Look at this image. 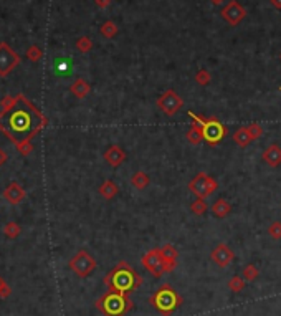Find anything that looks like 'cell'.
I'll use <instances>...</instances> for the list:
<instances>
[{
  "instance_id": "cell-1",
  "label": "cell",
  "mask_w": 281,
  "mask_h": 316,
  "mask_svg": "<svg viewBox=\"0 0 281 316\" xmlns=\"http://www.w3.org/2000/svg\"><path fill=\"white\" fill-rule=\"evenodd\" d=\"M48 124L43 113L23 94L5 96L0 101V131L12 143L33 139Z\"/></svg>"
},
{
  "instance_id": "cell-2",
  "label": "cell",
  "mask_w": 281,
  "mask_h": 316,
  "mask_svg": "<svg viewBox=\"0 0 281 316\" xmlns=\"http://www.w3.org/2000/svg\"><path fill=\"white\" fill-rule=\"evenodd\" d=\"M104 285L110 292L129 295L136 292L142 285V277L134 270L128 261H119L114 268L104 277Z\"/></svg>"
},
{
  "instance_id": "cell-3",
  "label": "cell",
  "mask_w": 281,
  "mask_h": 316,
  "mask_svg": "<svg viewBox=\"0 0 281 316\" xmlns=\"http://www.w3.org/2000/svg\"><path fill=\"white\" fill-rule=\"evenodd\" d=\"M94 305L104 316H126L132 310L134 303L129 298V295L108 290V293H104Z\"/></svg>"
},
{
  "instance_id": "cell-4",
  "label": "cell",
  "mask_w": 281,
  "mask_h": 316,
  "mask_svg": "<svg viewBox=\"0 0 281 316\" xmlns=\"http://www.w3.org/2000/svg\"><path fill=\"white\" fill-rule=\"evenodd\" d=\"M149 303L154 306V310L162 316H170L174 311H177L182 305V297L175 292L174 286L164 283L157 292L149 298Z\"/></svg>"
},
{
  "instance_id": "cell-5",
  "label": "cell",
  "mask_w": 281,
  "mask_h": 316,
  "mask_svg": "<svg viewBox=\"0 0 281 316\" xmlns=\"http://www.w3.org/2000/svg\"><path fill=\"white\" fill-rule=\"evenodd\" d=\"M188 116H190L192 123L199 124V126L202 128L204 139L207 141L210 146H215V144H219L220 141L226 136V128L217 118L205 119L204 116L195 114L194 111H188Z\"/></svg>"
},
{
  "instance_id": "cell-6",
  "label": "cell",
  "mask_w": 281,
  "mask_h": 316,
  "mask_svg": "<svg viewBox=\"0 0 281 316\" xmlns=\"http://www.w3.org/2000/svg\"><path fill=\"white\" fill-rule=\"evenodd\" d=\"M188 189L194 192L199 199H205L219 189V182L205 172H199L197 176L188 182Z\"/></svg>"
},
{
  "instance_id": "cell-7",
  "label": "cell",
  "mask_w": 281,
  "mask_h": 316,
  "mask_svg": "<svg viewBox=\"0 0 281 316\" xmlns=\"http://www.w3.org/2000/svg\"><path fill=\"white\" fill-rule=\"evenodd\" d=\"M68 265L75 275H78L79 278H86L94 272L98 263H96V260L86 250H79L76 255L70 260Z\"/></svg>"
},
{
  "instance_id": "cell-8",
  "label": "cell",
  "mask_w": 281,
  "mask_h": 316,
  "mask_svg": "<svg viewBox=\"0 0 281 316\" xmlns=\"http://www.w3.org/2000/svg\"><path fill=\"white\" fill-rule=\"evenodd\" d=\"M184 106V99L179 96L177 91L167 90L161 96L157 98V108L162 111L166 116H174L177 114Z\"/></svg>"
},
{
  "instance_id": "cell-9",
  "label": "cell",
  "mask_w": 281,
  "mask_h": 316,
  "mask_svg": "<svg viewBox=\"0 0 281 316\" xmlns=\"http://www.w3.org/2000/svg\"><path fill=\"white\" fill-rule=\"evenodd\" d=\"M20 63V56L12 50L5 41H0V76H8L14 68Z\"/></svg>"
},
{
  "instance_id": "cell-10",
  "label": "cell",
  "mask_w": 281,
  "mask_h": 316,
  "mask_svg": "<svg viewBox=\"0 0 281 316\" xmlns=\"http://www.w3.org/2000/svg\"><path fill=\"white\" fill-rule=\"evenodd\" d=\"M220 14H222V19H224L230 27H237L242 20H245L246 8L243 7L240 2H237V0H230V2L222 8Z\"/></svg>"
},
{
  "instance_id": "cell-11",
  "label": "cell",
  "mask_w": 281,
  "mask_h": 316,
  "mask_svg": "<svg viewBox=\"0 0 281 316\" xmlns=\"http://www.w3.org/2000/svg\"><path fill=\"white\" fill-rule=\"evenodd\" d=\"M141 265L148 270V272L152 273L156 278H161V275H164V272H162L161 248H152V250H149L148 253H144L141 259Z\"/></svg>"
},
{
  "instance_id": "cell-12",
  "label": "cell",
  "mask_w": 281,
  "mask_h": 316,
  "mask_svg": "<svg viewBox=\"0 0 281 316\" xmlns=\"http://www.w3.org/2000/svg\"><path fill=\"white\" fill-rule=\"evenodd\" d=\"M210 259H212L213 263L219 265L220 268H225V267H228V265L235 260V252L226 243H219L212 250Z\"/></svg>"
},
{
  "instance_id": "cell-13",
  "label": "cell",
  "mask_w": 281,
  "mask_h": 316,
  "mask_svg": "<svg viewBox=\"0 0 281 316\" xmlns=\"http://www.w3.org/2000/svg\"><path fill=\"white\" fill-rule=\"evenodd\" d=\"M2 195L8 204H12V205H17V204H20L25 197H27L23 187L20 186L19 182H10V184L5 187Z\"/></svg>"
},
{
  "instance_id": "cell-14",
  "label": "cell",
  "mask_w": 281,
  "mask_h": 316,
  "mask_svg": "<svg viewBox=\"0 0 281 316\" xmlns=\"http://www.w3.org/2000/svg\"><path fill=\"white\" fill-rule=\"evenodd\" d=\"M104 161L111 166V167H119L121 164L126 161V151L121 146L112 144L104 151Z\"/></svg>"
},
{
  "instance_id": "cell-15",
  "label": "cell",
  "mask_w": 281,
  "mask_h": 316,
  "mask_svg": "<svg viewBox=\"0 0 281 316\" xmlns=\"http://www.w3.org/2000/svg\"><path fill=\"white\" fill-rule=\"evenodd\" d=\"M262 159L265 161V164H268L270 167H278L281 164V148L278 144H271L268 146L262 154Z\"/></svg>"
},
{
  "instance_id": "cell-16",
  "label": "cell",
  "mask_w": 281,
  "mask_h": 316,
  "mask_svg": "<svg viewBox=\"0 0 281 316\" xmlns=\"http://www.w3.org/2000/svg\"><path fill=\"white\" fill-rule=\"evenodd\" d=\"M70 91H71V94H73L75 98L85 99L88 94H90L91 86H90V83H88L86 80H83V78H78V80L70 86Z\"/></svg>"
},
{
  "instance_id": "cell-17",
  "label": "cell",
  "mask_w": 281,
  "mask_h": 316,
  "mask_svg": "<svg viewBox=\"0 0 281 316\" xmlns=\"http://www.w3.org/2000/svg\"><path fill=\"white\" fill-rule=\"evenodd\" d=\"M117 192H119V187L114 181H104L101 186H99V195H101L103 199H106V201H111V199H114Z\"/></svg>"
},
{
  "instance_id": "cell-18",
  "label": "cell",
  "mask_w": 281,
  "mask_h": 316,
  "mask_svg": "<svg viewBox=\"0 0 281 316\" xmlns=\"http://www.w3.org/2000/svg\"><path fill=\"white\" fill-rule=\"evenodd\" d=\"M232 212V205H230L228 202L225 201V199H217L215 202H213V205H212V214H213V217H217V219H225L226 215Z\"/></svg>"
},
{
  "instance_id": "cell-19",
  "label": "cell",
  "mask_w": 281,
  "mask_h": 316,
  "mask_svg": "<svg viewBox=\"0 0 281 316\" xmlns=\"http://www.w3.org/2000/svg\"><path fill=\"white\" fill-rule=\"evenodd\" d=\"M251 141H253V139H251V136H250V132H248V128H246V126L238 128V130L233 132V143L237 144V146L246 148L251 143Z\"/></svg>"
},
{
  "instance_id": "cell-20",
  "label": "cell",
  "mask_w": 281,
  "mask_h": 316,
  "mask_svg": "<svg viewBox=\"0 0 281 316\" xmlns=\"http://www.w3.org/2000/svg\"><path fill=\"white\" fill-rule=\"evenodd\" d=\"M186 138H187V141L190 144H200L202 141H205L204 139V132H202V128L199 126V124H195V123H192V126L188 128V131L186 132Z\"/></svg>"
},
{
  "instance_id": "cell-21",
  "label": "cell",
  "mask_w": 281,
  "mask_h": 316,
  "mask_svg": "<svg viewBox=\"0 0 281 316\" xmlns=\"http://www.w3.org/2000/svg\"><path fill=\"white\" fill-rule=\"evenodd\" d=\"M117 32H119V28H117V25L112 22V20H106V22L99 27V33H101V37H104V38H108V40L114 38V37L117 35Z\"/></svg>"
},
{
  "instance_id": "cell-22",
  "label": "cell",
  "mask_w": 281,
  "mask_h": 316,
  "mask_svg": "<svg viewBox=\"0 0 281 316\" xmlns=\"http://www.w3.org/2000/svg\"><path fill=\"white\" fill-rule=\"evenodd\" d=\"M149 182H150L149 176H148L146 172H142V170H137V172L131 177V184L136 187L137 190L146 189V187L149 186Z\"/></svg>"
},
{
  "instance_id": "cell-23",
  "label": "cell",
  "mask_w": 281,
  "mask_h": 316,
  "mask_svg": "<svg viewBox=\"0 0 281 316\" xmlns=\"http://www.w3.org/2000/svg\"><path fill=\"white\" fill-rule=\"evenodd\" d=\"M245 285H246V280L240 275H233L228 281V288L232 290L233 293L243 292V290H245Z\"/></svg>"
},
{
  "instance_id": "cell-24",
  "label": "cell",
  "mask_w": 281,
  "mask_h": 316,
  "mask_svg": "<svg viewBox=\"0 0 281 316\" xmlns=\"http://www.w3.org/2000/svg\"><path fill=\"white\" fill-rule=\"evenodd\" d=\"M20 232H22V228H20L17 222H7L3 225V235L8 237V239H17L20 235Z\"/></svg>"
},
{
  "instance_id": "cell-25",
  "label": "cell",
  "mask_w": 281,
  "mask_h": 316,
  "mask_svg": "<svg viewBox=\"0 0 281 316\" xmlns=\"http://www.w3.org/2000/svg\"><path fill=\"white\" fill-rule=\"evenodd\" d=\"M242 277L245 278L246 281H255L260 277V270L255 267L253 263H248L245 268H243V275Z\"/></svg>"
},
{
  "instance_id": "cell-26",
  "label": "cell",
  "mask_w": 281,
  "mask_h": 316,
  "mask_svg": "<svg viewBox=\"0 0 281 316\" xmlns=\"http://www.w3.org/2000/svg\"><path fill=\"white\" fill-rule=\"evenodd\" d=\"M207 209H208V205H207V202H205V199L197 197L195 201L190 204V210L194 212L195 215H204L205 212H207Z\"/></svg>"
},
{
  "instance_id": "cell-27",
  "label": "cell",
  "mask_w": 281,
  "mask_h": 316,
  "mask_svg": "<svg viewBox=\"0 0 281 316\" xmlns=\"http://www.w3.org/2000/svg\"><path fill=\"white\" fill-rule=\"evenodd\" d=\"M161 253H162V260H177V257H179L177 248L170 243L164 245V247L161 248Z\"/></svg>"
},
{
  "instance_id": "cell-28",
  "label": "cell",
  "mask_w": 281,
  "mask_h": 316,
  "mask_svg": "<svg viewBox=\"0 0 281 316\" xmlns=\"http://www.w3.org/2000/svg\"><path fill=\"white\" fill-rule=\"evenodd\" d=\"M210 81H212V74L208 73L205 68L199 70V72L195 73V83H197V85L207 86V85H210Z\"/></svg>"
},
{
  "instance_id": "cell-29",
  "label": "cell",
  "mask_w": 281,
  "mask_h": 316,
  "mask_svg": "<svg viewBox=\"0 0 281 316\" xmlns=\"http://www.w3.org/2000/svg\"><path fill=\"white\" fill-rule=\"evenodd\" d=\"M91 48H93V41H91L90 37H79L76 40V50L81 53H88L91 52Z\"/></svg>"
},
{
  "instance_id": "cell-30",
  "label": "cell",
  "mask_w": 281,
  "mask_h": 316,
  "mask_svg": "<svg viewBox=\"0 0 281 316\" xmlns=\"http://www.w3.org/2000/svg\"><path fill=\"white\" fill-rule=\"evenodd\" d=\"M17 151L20 152L22 156H30L32 151H33V144H32V139H25L22 143L17 144Z\"/></svg>"
},
{
  "instance_id": "cell-31",
  "label": "cell",
  "mask_w": 281,
  "mask_h": 316,
  "mask_svg": "<svg viewBox=\"0 0 281 316\" xmlns=\"http://www.w3.org/2000/svg\"><path fill=\"white\" fill-rule=\"evenodd\" d=\"M27 56H28V60H32V61H40L41 56H43V52H41L37 45H32V47L27 50Z\"/></svg>"
},
{
  "instance_id": "cell-32",
  "label": "cell",
  "mask_w": 281,
  "mask_h": 316,
  "mask_svg": "<svg viewBox=\"0 0 281 316\" xmlns=\"http://www.w3.org/2000/svg\"><path fill=\"white\" fill-rule=\"evenodd\" d=\"M246 128H248V132H250V136H251V139H253V141H257V139H260L263 136V128L260 126V124L251 123Z\"/></svg>"
},
{
  "instance_id": "cell-33",
  "label": "cell",
  "mask_w": 281,
  "mask_h": 316,
  "mask_svg": "<svg viewBox=\"0 0 281 316\" xmlns=\"http://www.w3.org/2000/svg\"><path fill=\"white\" fill-rule=\"evenodd\" d=\"M268 234L273 240H281V222H273L268 227Z\"/></svg>"
},
{
  "instance_id": "cell-34",
  "label": "cell",
  "mask_w": 281,
  "mask_h": 316,
  "mask_svg": "<svg viewBox=\"0 0 281 316\" xmlns=\"http://www.w3.org/2000/svg\"><path fill=\"white\" fill-rule=\"evenodd\" d=\"M175 267H177V260H162V272L164 273L174 272Z\"/></svg>"
},
{
  "instance_id": "cell-35",
  "label": "cell",
  "mask_w": 281,
  "mask_h": 316,
  "mask_svg": "<svg viewBox=\"0 0 281 316\" xmlns=\"http://www.w3.org/2000/svg\"><path fill=\"white\" fill-rule=\"evenodd\" d=\"M94 3H96V5H98L99 8H106V7L111 3V0H94Z\"/></svg>"
},
{
  "instance_id": "cell-36",
  "label": "cell",
  "mask_w": 281,
  "mask_h": 316,
  "mask_svg": "<svg viewBox=\"0 0 281 316\" xmlns=\"http://www.w3.org/2000/svg\"><path fill=\"white\" fill-rule=\"evenodd\" d=\"M8 159V156H7V152L3 151V149H0V166H3L7 162Z\"/></svg>"
},
{
  "instance_id": "cell-37",
  "label": "cell",
  "mask_w": 281,
  "mask_h": 316,
  "mask_svg": "<svg viewBox=\"0 0 281 316\" xmlns=\"http://www.w3.org/2000/svg\"><path fill=\"white\" fill-rule=\"evenodd\" d=\"M270 2H271V5H273L275 8L281 10V0H270Z\"/></svg>"
},
{
  "instance_id": "cell-38",
  "label": "cell",
  "mask_w": 281,
  "mask_h": 316,
  "mask_svg": "<svg viewBox=\"0 0 281 316\" xmlns=\"http://www.w3.org/2000/svg\"><path fill=\"white\" fill-rule=\"evenodd\" d=\"M210 2L213 3V5H222V3H224L225 0H210Z\"/></svg>"
},
{
  "instance_id": "cell-39",
  "label": "cell",
  "mask_w": 281,
  "mask_h": 316,
  "mask_svg": "<svg viewBox=\"0 0 281 316\" xmlns=\"http://www.w3.org/2000/svg\"><path fill=\"white\" fill-rule=\"evenodd\" d=\"M5 285H7V283H5V280H3V278L0 277V292H2V288H3V286H5Z\"/></svg>"
},
{
  "instance_id": "cell-40",
  "label": "cell",
  "mask_w": 281,
  "mask_h": 316,
  "mask_svg": "<svg viewBox=\"0 0 281 316\" xmlns=\"http://www.w3.org/2000/svg\"><path fill=\"white\" fill-rule=\"evenodd\" d=\"M280 91H281V86H280Z\"/></svg>"
},
{
  "instance_id": "cell-41",
  "label": "cell",
  "mask_w": 281,
  "mask_h": 316,
  "mask_svg": "<svg viewBox=\"0 0 281 316\" xmlns=\"http://www.w3.org/2000/svg\"><path fill=\"white\" fill-rule=\"evenodd\" d=\"M280 58H281V56H280Z\"/></svg>"
}]
</instances>
